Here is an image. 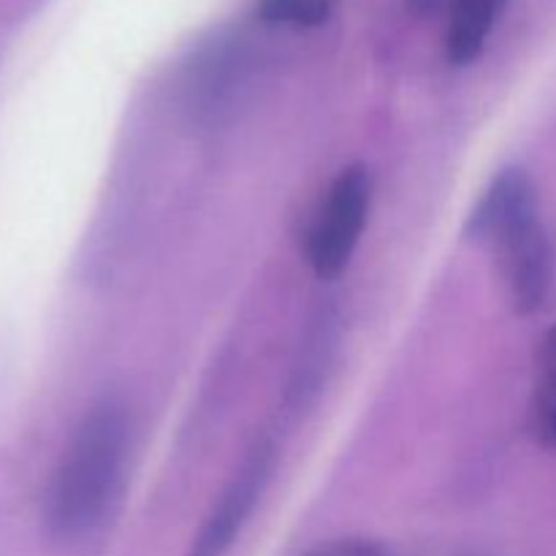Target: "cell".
<instances>
[{"instance_id":"6da1fadb","label":"cell","mask_w":556,"mask_h":556,"mask_svg":"<svg viewBox=\"0 0 556 556\" xmlns=\"http://www.w3.org/2000/svg\"><path fill=\"white\" fill-rule=\"evenodd\" d=\"M130 454V416L123 402L101 400L71 434L43 500L47 530L60 541L92 535L117 508Z\"/></svg>"},{"instance_id":"52a82bcc","label":"cell","mask_w":556,"mask_h":556,"mask_svg":"<svg viewBox=\"0 0 556 556\" xmlns=\"http://www.w3.org/2000/svg\"><path fill=\"white\" fill-rule=\"evenodd\" d=\"M340 0H261L258 14L269 25L318 27L337 9Z\"/></svg>"},{"instance_id":"3957f363","label":"cell","mask_w":556,"mask_h":556,"mask_svg":"<svg viewBox=\"0 0 556 556\" xmlns=\"http://www.w3.org/2000/svg\"><path fill=\"white\" fill-rule=\"evenodd\" d=\"M372 174L362 163L340 168L326 188L307 231V264L320 280H334L351 264L372 212Z\"/></svg>"},{"instance_id":"5b68a950","label":"cell","mask_w":556,"mask_h":556,"mask_svg":"<svg viewBox=\"0 0 556 556\" xmlns=\"http://www.w3.org/2000/svg\"><path fill=\"white\" fill-rule=\"evenodd\" d=\"M505 5L508 0H454L445 33V54L451 63L470 65L481 58Z\"/></svg>"},{"instance_id":"277c9868","label":"cell","mask_w":556,"mask_h":556,"mask_svg":"<svg viewBox=\"0 0 556 556\" xmlns=\"http://www.w3.org/2000/svg\"><path fill=\"white\" fill-rule=\"evenodd\" d=\"M271 470H275V445L266 443V440L255 443L253 451L244 456L237 476L226 486V492L220 494L212 514L201 525L188 556H226L231 552L233 541L244 530L250 514L255 510L266 483H269Z\"/></svg>"},{"instance_id":"8992f818","label":"cell","mask_w":556,"mask_h":556,"mask_svg":"<svg viewBox=\"0 0 556 556\" xmlns=\"http://www.w3.org/2000/svg\"><path fill=\"white\" fill-rule=\"evenodd\" d=\"M530 432L556 454V324L541 340L530 396Z\"/></svg>"},{"instance_id":"ba28073f","label":"cell","mask_w":556,"mask_h":556,"mask_svg":"<svg viewBox=\"0 0 556 556\" xmlns=\"http://www.w3.org/2000/svg\"><path fill=\"white\" fill-rule=\"evenodd\" d=\"M307 556H389L383 546L372 541H364V538H345V541L326 543V546L315 548Z\"/></svg>"},{"instance_id":"7a4b0ae2","label":"cell","mask_w":556,"mask_h":556,"mask_svg":"<svg viewBox=\"0 0 556 556\" xmlns=\"http://www.w3.org/2000/svg\"><path fill=\"white\" fill-rule=\"evenodd\" d=\"M470 237L492 255L510 307L519 315L538 313L554 288L556 255L525 168H505L492 179L470 215Z\"/></svg>"},{"instance_id":"9c48e42d","label":"cell","mask_w":556,"mask_h":556,"mask_svg":"<svg viewBox=\"0 0 556 556\" xmlns=\"http://www.w3.org/2000/svg\"><path fill=\"white\" fill-rule=\"evenodd\" d=\"M410 3H413V9H416V11H429V9H434L440 0H410Z\"/></svg>"}]
</instances>
